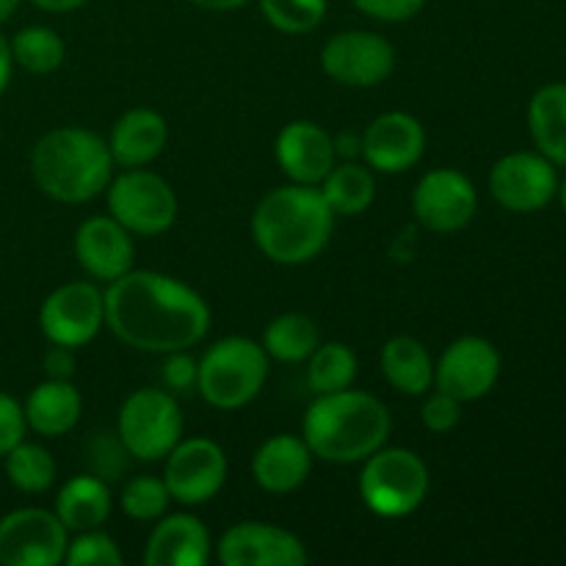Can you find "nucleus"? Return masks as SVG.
I'll list each match as a JSON object with an SVG mask.
<instances>
[{"label": "nucleus", "mask_w": 566, "mask_h": 566, "mask_svg": "<svg viewBox=\"0 0 566 566\" xmlns=\"http://www.w3.org/2000/svg\"><path fill=\"white\" fill-rule=\"evenodd\" d=\"M274 158L291 182L321 186L337 160L335 138L318 122H287L274 142Z\"/></svg>", "instance_id": "18"}, {"label": "nucleus", "mask_w": 566, "mask_h": 566, "mask_svg": "<svg viewBox=\"0 0 566 566\" xmlns=\"http://www.w3.org/2000/svg\"><path fill=\"white\" fill-rule=\"evenodd\" d=\"M307 547L291 531L271 523H238L219 539L224 566H304Z\"/></svg>", "instance_id": "17"}, {"label": "nucleus", "mask_w": 566, "mask_h": 566, "mask_svg": "<svg viewBox=\"0 0 566 566\" xmlns=\"http://www.w3.org/2000/svg\"><path fill=\"white\" fill-rule=\"evenodd\" d=\"M313 459L304 437L274 434L254 451L252 479L271 495H287L307 481Z\"/></svg>", "instance_id": "21"}, {"label": "nucleus", "mask_w": 566, "mask_h": 566, "mask_svg": "<svg viewBox=\"0 0 566 566\" xmlns=\"http://www.w3.org/2000/svg\"><path fill=\"white\" fill-rule=\"evenodd\" d=\"M415 219L437 235H453L473 221L479 210V193L473 180L459 169H431L420 177L412 193Z\"/></svg>", "instance_id": "13"}, {"label": "nucleus", "mask_w": 566, "mask_h": 566, "mask_svg": "<svg viewBox=\"0 0 566 566\" xmlns=\"http://www.w3.org/2000/svg\"><path fill=\"white\" fill-rule=\"evenodd\" d=\"M66 545L70 531L48 509H14L0 517V566H55Z\"/></svg>", "instance_id": "10"}, {"label": "nucleus", "mask_w": 566, "mask_h": 566, "mask_svg": "<svg viewBox=\"0 0 566 566\" xmlns=\"http://www.w3.org/2000/svg\"><path fill=\"white\" fill-rule=\"evenodd\" d=\"M426 153V130L407 111H387L376 116L359 136L365 166L381 175H403L420 164Z\"/></svg>", "instance_id": "16"}, {"label": "nucleus", "mask_w": 566, "mask_h": 566, "mask_svg": "<svg viewBox=\"0 0 566 566\" xmlns=\"http://www.w3.org/2000/svg\"><path fill=\"white\" fill-rule=\"evenodd\" d=\"M335 230V213L318 186L271 188L252 213V238L276 265H304L318 258Z\"/></svg>", "instance_id": "2"}, {"label": "nucleus", "mask_w": 566, "mask_h": 566, "mask_svg": "<svg viewBox=\"0 0 566 566\" xmlns=\"http://www.w3.org/2000/svg\"><path fill=\"white\" fill-rule=\"evenodd\" d=\"M11 59L31 75H50L64 64V39L48 25H28L9 42Z\"/></svg>", "instance_id": "30"}, {"label": "nucleus", "mask_w": 566, "mask_h": 566, "mask_svg": "<svg viewBox=\"0 0 566 566\" xmlns=\"http://www.w3.org/2000/svg\"><path fill=\"white\" fill-rule=\"evenodd\" d=\"M105 324L136 352H188L210 332V307L175 276L130 269L105 287Z\"/></svg>", "instance_id": "1"}, {"label": "nucleus", "mask_w": 566, "mask_h": 566, "mask_svg": "<svg viewBox=\"0 0 566 566\" xmlns=\"http://www.w3.org/2000/svg\"><path fill=\"white\" fill-rule=\"evenodd\" d=\"M260 11L271 28L298 36L324 22L326 0H260Z\"/></svg>", "instance_id": "33"}, {"label": "nucleus", "mask_w": 566, "mask_h": 566, "mask_svg": "<svg viewBox=\"0 0 566 566\" xmlns=\"http://www.w3.org/2000/svg\"><path fill=\"white\" fill-rule=\"evenodd\" d=\"M169 503L171 495L164 479H155V475H136L122 486L119 506L136 523H155L169 512Z\"/></svg>", "instance_id": "32"}, {"label": "nucleus", "mask_w": 566, "mask_h": 566, "mask_svg": "<svg viewBox=\"0 0 566 566\" xmlns=\"http://www.w3.org/2000/svg\"><path fill=\"white\" fill-rule=\"evenodd\" d=\"M213 553L208 528L193 514H164L144 545L147 566H205Z\"/></svg>", "instance_id": "20"}, {"label": "nucleus", "mask_w": 566, "mask_h": 566, "mask_svg": "<svg viewBox=\"0 0 566 566\" xmlns=\"http://www.w3.org/2000/svg\"><path fill=\"white\" fill-rule=\"evenodd\" d=\"M556 197L562 199V208H564V213H566V177H564L562 186H558V193H556Z\"/></svg>", "instance_id": "46"}, {"label": "nucleus", "mask_w": 566, "mask_h": 566, "mask_svg": "<svg viewBox=\"0 0 566 566\" xmlns=\"http://www.w3.org/2000/svg\"><path fill=\"white\" fill-rule=\"evenodd\" d=\"M11 70H14V59H11V48L6 36H0V97L11 83Z\"/></svg>", "instance_id": "41"}, {"label": "nucleus", "mask_w": 566, "mask_h": 566, "mask_svg": "<svg viewBox=\"0 0 566 566\" xmlns=\"http://www.w3.org/2000/svg\"><path fill=\"white\" fill-rule=\"evenodd\" d=\"M197 370L199 363L188 352H171L166 354V363L160 376H164V387L169 392H188L197 387Z\"/></svg>", "instance_id": "39"}, {"label": "nucleus", "mask_w": 566, "mask_h": 566, "mask_svg": "<svg viewBox=\"0 0 566 566\" xmlns=\"http://www.w3.org/2000/svg\"><path fill=\"white\" fill-rule=\"evenodd\" d=\"M490 191L509 213H536L556 199V164L542 153L503 155L490 171Z\"/></svg>", "instance_id": "14"}, {"label": "nucleus", "mask_w": 566, "mask_h": 566, "mask_svg": "<svg viewBox=\"0 0 566 566\" xmlns=\"http://www.w3.org/2000/svg\"><path fill=\"white\" fill-rule=\"evenodd\" d=\"M127 448L122 446L119 434H97L88 440L86 446V462L92 468V475L103 479L105 484L108 481H119L122 473L127 470Z\"/></svg>", "instance_id": "35"}, {"label": "nucleus", "mask_w": 566, "mask_h": 566, "mask_svg": "<svg viewBox=\"0 0 566 566\" xmlns=\"http://www.w3.org/2000/svg\"><path fill=\"white\" fill-rule=\"evenodd\" d=\"M114 497H111L108 484L97 475H72L64 481L55 495V517L64 523L66 531L81 534V531L103 528L105 520L111 517Z\"/></svg>", "instance_id": "24"}, {"label": "nucleus", "mask_w": 566, "mask_h": 566, "mask_svg": "<svg viewBox=\"0 0 566 566\" xmlns=\"http://www.w3.org/2000/svg\"><path fill=\"white\" fill-rule=\"evenodd\" d=\"M321 332L315 321L304 313H282L265 326L263 348L269 359L276 363L296 365L310 359V354L318 348Z\"/></svg>", "instance_id": "28"}, {"label": "nucleus", "mask_w": 566, "mask_h": 566, "mask_svg": "<svg viewBox=\"0 0 566 566\" xmlns=\"http://www.w3.org/2000/svg\"><path fill=\"white\" fill-rule=\"evenodd\" d=\"M269 379V354L252 337H221L205 352L197 370V390L213 409L235 412L252 403Z\"/></svg>", "instance_id": "5"}, {"label": "nucleus", "mask_w": 566, "mask_h": 566, "mask_svg": "<svg viewBox=\"0 0 566 566\" xmlns=\"http://www.w3.org/2000/svg\"><path fill=\"white\" fill-rule=\"evenodd\" d=\"M188 3H193L197 9L205 11H235L243 9L247 3H252V0H188Z\"/></svg>", "instance_id": "43"}, {"label": "nucleus", "mask_w": 566, "mask_h": 566, "mask_svg": "<svg viewBox=\"0 0 566 566\" xmlns=\"http://www.w3.org/2000/svg\"><path fill=\"white\" fill-rule=\"evenodd\" d=\"M42 368H44V376H48V379L70 381L72 376H75V348L50 343V348L44 352Z\"/></svg>", "instance_id": "40"}, {"label": "nucleus", "mask_w": 566, "mask_h": 566, "mask_svg": "<svg viewBox=\"0 0 566 566\" xmlns=\"http://www.w3.org/2000/svg\"><path fill=\"white\" fill-rule=\"evenodd\" d=\"M381 374L401 396H426L434 387V359L429 348L409 335L390 337L381 348Z\"/></svg>", "instance_id": "25"}, {"label": "nucleus", "mask_w": 566, "mask_h": 566, "mask_svg": "<svg viewBox=\"0 0 566 566\" xmlns=\"http://www.w3.org/2000/svg\"><path fill=\"white\" fill-rule=\"evenodd\" d=\"M426 495H429V468L409 448L381 446L363 462L359 497L376 517H407L423 506Z\"/></svg>", "instance_id": "6"}, {"label": "nucleus", "mask_w": 566, "mask_h": 566, "mask_svg": "<svg viewBox=\"0 0 566 566\" xmlns=\"http://www.w3.org/2000/svg\"><path fill=\"white\" fill-rule=\"evenodd\" d=\"M318 188L335 216L365 213L376 199L374 169L357 164V160H343V164L332 166V171Z\"/></svg>", "instance_id": "27"}, {"label": "nucleus", "mask_w": 566, "mask_h": 566, "mask_svg": "<svg viewBox=\"0 0 566 566\" xmlns=\"http://www.w3.org/2000/svg\"><path fill=\"white\" fill-rule=\"evenodd\" d=\"M64 564L70 566H119L122 551L114 536L105 534L103 528L81 531L75 539L66 545Z\"/></svg>", "instance_id": "34"}, {"label": "nucleus", "mask_w": 566, "mask_h": 566, "mask_svg": "<svg viewBox=\"0 0 566 566\" xmlns=\"http://www.w3.org/2000/svg\"><path fill=\"white\" fill-rule=\"evenodd\" d=\"M169 142V125L164 116L153 108H130L111 127L108 149L114 166L122 169H138L149 166Z\"/></svg>", "instance_id": "22"}, {"label": "nucleus", "mask_w": 566, "mask_h": 566, "mask_svg": "<svg viewBox=\"0 0 566 566\" xmlns=\"http://www.w3.org/2000/svg\"><path fill=\"white\" fill-rule=\"evenodd\" d=\"M105 324V293L94 282H66L55 287L39 310V329L48 343L83 348Z\"/></svg>", "instance_id": "11"}, {"label": "nucleus", "mask_w": 566, "mask_h": 566, "mask_svg": "<svg viewBox=\"0 0 566 566\" xmlns=\"http://www.w3.org/2000/svg\"><path fill=\"white\" fill-rule=\"evenodd\" d=\"M36 9L42 11H53V14H66V11H75L81 9L83 3H88V0H31Z\"/></svg>", "instance_id": "42"}, {"label": "nucleus", "mask_w": 566, "mask_h": 566, "mask_svg": "<svg viewBox=\"0 0 566 566\" xmlns=\"http://www.w3.org/2000/svg\"><path fill=\"white\" fill-rule=\"evenodd\" d=\"M392 418L385 403L363 390L318 396L304 412L302 434L315 459L329 464H357L387 446Z\"/></svg>", "instance_id": "3"}, {"label": "nucleus", "mask_w": 566, "mask_h": 566, "mask_svg": "<svg viewBox=\"0 0 566 566\" xmlns=\"http://www.w3.org/2000/svg\"><path fill=\"white\" fill-rule=\"evenodd\" d=\"M227 453L208 437L180 440L164 464V484L180 506H202L213 501L227 481Z\"/></svg>", "instance_id": "9"}, {"label": "nucleus", "mask_w": 566, "mask_h": 566, "mask_svg": "<svg viewBox=\"0 0 566 566\" xmlns=\"http://www.w3.org/2000/svg\"><path fill=\"white\" fill-rule=\"evenodd\" d=\"M420 420H423V426L431 434H448L462 420V401H457V398L442 390H429V398H426L423 409H420Z\"/></svg>", "instance_id": "36"}, {"label": "nucleus", "mask_w": 566, "mask_h": 566, "mask_svg": "<svg viewBox=\"0 0 566 566\" xmlns=\"http://www.w3.org/2000/svg\"><path fill=\"white\" fill-rule=\"evenodd\" d=\"M20 3L22 0H0V25H3V22H9L11 17L17 14Z\"/></svg>", "instance_id": "45"}, {"label": "nucleus", "mask_w": 566, "mask_h": 566, "mask_svg": "<svg viewBox=\"0 0 566 566\" xmlns=\"http://www.w3.org/2000/svg\"><path fill=\"white\" fill-rule=\"evenodd\" d=\"M25 412H22V403L17 398H11L9 392H0V459L17 446V442L25 440Z\"/></svg>", "instance_id": "38"}, {"label": "nucleus", "mask_w": 566, "mask_h": 566, "mask_svg": "<svg viewBox=\"0 0 566 566\" xmlns=\"http://www.w3.org/2000/svg\"><path fill=\"white\" fill-rule=\"evenodd\" d=\"M81 392L75 390L72 381L61 379H44L42 385L28 392L25 403H22L28 429L48 440L70 434L81 420Z\"/></svg>", "instance_id": "23"}, {"label": "nucleus", "mask_w": 566, "mask_h": 566, "mask_svg": "<svg viewBox=\"0 0 566 566\" xmlns=\"http://www.w3.org/2000/svg\"><path fill=\"white\" fill-rule=\"evenodd\" d=\"M497 376H501V354L486 337L475 335L453 340L434 365L437 390L462 403L484 398L497 385Z\"/></svg>", "instance_id": "15"}, {"label": "nucleus", "mask_w": 566, "mask_h": 566, "mask_svg": "<svg viewBox=\"0 0 566 566\" xmlns=\"http://www.w3.org/2000/svg\"><path fill=\"white\" fill-rule=\"evenodd\" d=\"M75 260L92 280L114 282L133 269V235L114 216H92L75 232Z\"/></svg>", "instance_id": "19"}, {"label": "nucleus", "mask_w": 566, "mask_h": 566, "mask_svg": "<svg viewBox=\"0 0 566 566\" xmlns=\"http://www.w3.org/2000/svg\"><path fill=\"white\" fill-rule=\"evenodd\" d=\"M354 9L379 22H407L420 14L426 0H352Z\"/></svg>", "instance_id": "37"}, {"label": "nucleus", "mask_w": 566, "mask_h": 566, "mask_svg": "<svg viewBox=\"0 0 566 566\" xmlns=\"http://www.w3.org/2000/svg\"><path fill=\"white\" fill-rule=\"evenodd\" d=\"M116 434L138 462H160L182 440V412L175 392L142 387L125 398L116 418Z\"/></svg>", "instance_id": "7"}, {"label": "nucleus", "mask_w": 566, "mask_h": 566, "mask_svg": "<svg viewBox=\"0 0 566 566\" xmlns=\"http://www.w3.org/2000/svg\"><path fill=\"white\" fill-rule=\"evenodd\" d=\"M321 70L340 86H379L396 70V48L381 33L340 31L321 50Z\"/></svg>", "instance_id": "12"}, {"label": "nucleus", "mask_w": 566, "mask_h": 566, "mask_svg": "<svg viewBox=\"0 0 566 566\" xmlns=\"http://www.w3.org/2000/svg\"><path fill=\"white\" fill-rule=\"evenodd\" d=\"M3 459L9 484L25 495H42L55 484V459L36 442H17Z\"/></svg>", "instance_id": "31"}, {"label": "nucleus", "mask_w": 566, "mask_h": 566, "mask_svg": "<svg viewBox=\"0 0 566 566\" xmlns=\"http://www.w3.org/2000/svg\"><path fill=\"white\" fill-rule=\"evenodd\" d=\"M528 130L547 160L566 166V83L536 88L528 103Z\"/></svg>", "instance_id": "26"}, {"label": "nucleus", "mask_w": 566, "mask_h": 566, "mask_svg": "<svg viewBox=\"0 0 566 566\" xmlns=\"http://www.w3.org/2000/svg\"><path fill=\"white\" fill-rule=\"evenodd\" d=\"M31 177L39 191L55 202H92L114 177L108 142L86 127H55L33 144Z\"/></svg>", "instance_id": "4"}, {"label": "nucleus", "mask_w": 566, "mask_h": 566, "mask_svg": "<svg viewBox=\"0 0 566 566\" xmlns=\"http://www.w3.org/2000/svg\"><path fill=\"white\" fill-rule=\"evenodd\" d=\"M335 149L340 158H352V155H359V138L354 136H340L335 138Z\"/></svg>", "instance_id": "44"}, {"label": "nucleus", "mask_w": 566, "mask_h": 566, "mask_svg": "<svg viewBox=\"0 0 566 566\" xmlns=\"http://www.w3.org/2000/svg\"><path fill=\"white\" fill-rule=\"evenodd\" d=\"M105 197H108V213L130 235H164L177 221L175 188L144 166L125 169L119 177H111Z\"/></svg>", "instance_id": "8"}, {"label": "nucleus", "mask_w": 566, "mask_h": 566, "mask_svg": "<svg viewBox=\"0 0 566 566\" xmlns=\"http://www.w3.org/2000/svg\"><path fill=\"white\" fill-rule=\"evenodd\" d=\"M357 354L346 343H318L307 359V385L315 396L348 390L357 379Z\"/></svg>", "instance_id": "29"}]
</instances>
